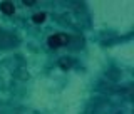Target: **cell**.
<instances>
[{"label":"cell","mask_w":134,"mask_h":114,"mask_svg":"<svg viewBox=\"0 0 134 114\" xmlns=\"http://www.w3.org/2000/svg\"><path fill=\"white\" fill-rule=\"evenodd\" d=\"M60 67H62V69H69V67H70V62H65V59H62Z\"/></svg>","instance_id":"277c9868"},{"label":"cell","mask_w":134,"mask_h":114,"mask_svg":"<svg viewBox=\"0 0 134 114\" xmlns=\"http://www.w3.org/2000/svg\"><path fill=\"white\" fill-rule=\"evenodd\" d=\"M0 10L5 15H12L15 12V7H14V3H10V2H2L0 3Z\"/></svg>","instance_id":"7a4b0ae2"},{"label":"cell","mask_w":134,"mask_h":114,"mask_svg":"<svg viewBox=\"0 0 134 114\" xmlns=\"http://www.w3.org/2000/svg\"><path fill=\"white\" fill-rule=\"evenodd\" d=\"M32 20H34L35 24H42V22L45 20V14H44V12H40V14H35V15L32 17Z\"/></svg>","instance_id":"3957f363"},{"label":"cell","mask_w":134,"mask_h":114,"mask_svg":"<svg viewBox=\"0 0 134 114\" xmlns=\"http://www.w3.org/2000/svg\"><path fill=\"white\" fill-rule=\"evenodd\" d=\"M65 42H67V35H64V34H54V35L49 37L47 44H49V47L57 49V47H60L62 44H65Z\"/></svg>","instance_id":"6da1fadb"}]
</instances>
